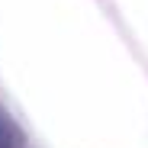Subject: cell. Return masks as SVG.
Here are the masks:
<instances>
[{
    "mask_svg": "<svg viewBox=\"0 0 148 148\" xmlns=\"http://www.w3.org/2000/svg\"><path fill=\"white\" fill-rule=\"evenodd\" d=\"M0 148H23V132L0 113Z\"/></svg>",
    "mask_w": 148,
    "mask_h": 148,
    "instance_id": "obj_1",
    "label": "cell"
}]
</instances>
